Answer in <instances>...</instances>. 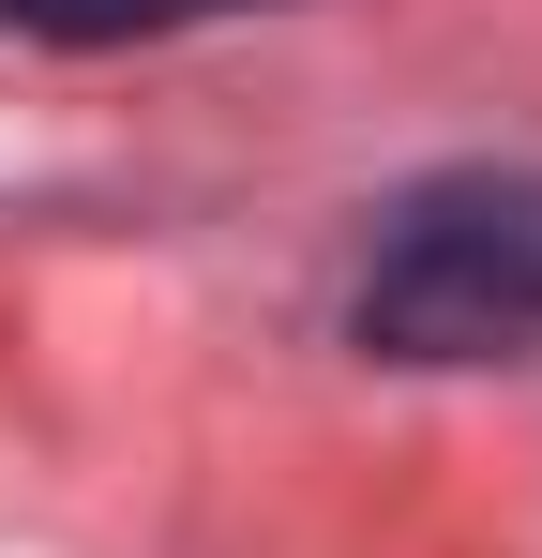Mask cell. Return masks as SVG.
<instances>
[{
    "instance_id": "6da1fadb",
    "label": "cell",
    "mask_w": 542,
    "mask_h": 558,
    "mask_svg": "<svg viewBox=\"0 0 542 558\" xmlns=\"http://www.w3.org/2000/svg\"><path fill=\"white\" fill-rule=\"evenodd\" d=\"M347 348L361 363H528L542 348V151H467L377 196L347 272Z\"/></svg>"
},
{
    "instance_id": "7a4b0ae2",
    "label": "cell",
    "mask_w": 542,
    "mask_h": 558,
    "mask_svg": "<svg viewBox=\"0 0 542 558\" xmlns=\"http://www.w3.org/2000/svg\"><path fill=\"white\" fill-rule=\"evenodd\" d=\"M226 15H286V0H0V46H181Z\"/></svg>"
}]
</instances>
